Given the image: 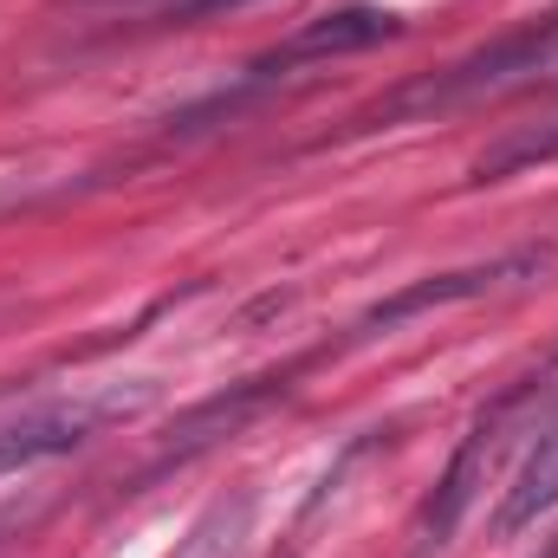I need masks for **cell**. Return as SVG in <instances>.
<instances>
[{
  "mask_svg": "<svg viewBox=\"0 0 558 558\" xmlns=\"http://www.w3.org/2000/svg\"><path fill=\"white\" fill-rule=\"evenodd\" d=\"M247 526H254V494L215 500V507L189 526V539H182L169 558H234L241 553V539H247Z\"/></svg>",
  "mask_w": 558,
  "mask_h": 558,
  "instance_id": "8",
  "label": "cell"
},
{
  "mask_svg": "<svg viewBox=\"0 0 558 558\" xmlns=\"http://www.w3.org/2000/svg\"><path fill=\"white\" fill-rule=\"evenodd\" d=\"M279 397H286V377H254V384H234V390H221V397L195 403L189 416H175L169 441H162V454L149 461V474H162V468H182V461H195L202 448L228 441L234 428H247V422L260 416V410H274Z\"/></svg>",
  "mask_w": 558,
  "mask_h": 558,
  "instance_id": "3",
  "label": "cell"
},
{
  "mask_svg": "<svg viewBox=\"0 0 558 558\" xmlns=\"http://www.w3.org/2000/svg\"><path fill=\"white\" fill-rule=\"evenodd\" d=\"M143 397H98V403H65V410H39V416H20L0 428V474H20L33 461H52L65 448H78L98 422L131 416Z\"/></svg>",
  "mask_w": 558,
  "mask_h": 558,
  "instance_id": "5",
  "label": "cell"
},
{
  "mask_svg": "<svg viewBox=\"0 0 558 558\" xmlns=\"http://www.w3.org/2000/svg\"><path fill=\"white\" fill-rule=\"evenodd\" d=\"M403 20L384 13V7H344V13H325V20H305L292 39H279L267 59H254V78H279L292 65H312V59H338V52H364V46H384L397 39Z\"/></svg>",
  "mask_w": 558,
  "mask_h": 558,
  "instance_id": "4",
  "label": "cell"
},
{
  "mask_svg": "<svg viewBox=\"0 0 558 558\" xmlns=\"http://www.w3.org/2000/svg\"><path fill=\"white\" fill-rule=\"evenodd\" d=\"M553 507H558V422L539 435V448L526 454V468L513 474V487H507V500L494 513V533L513 539V533L539 526V513H553Z\"/></svg>",
  "mask_w": 558,
  "mask_h": 558,
  "instance_id": "7",
  "label": "cell"
},
{
  "mask_svg": "<svg viewBox=\"0 0 558 558\" xmlns=\"http://www.w3.org/2000/svg\"><path fill=\"white\" fill-rule=\"evenodd\" d=\"M539 162H558V118H553V124H533V131L500 137L481 162H474V182H507V175L539 169Z\"/></svg>",
  "mask_w": 558,
  "mask_h": 558,
  "instance_id": "9",
  "label": "cell"
},
{
  "mask_svg": "<svg viewBox=\"0 0 558 558\" xmlns=\"http://www.w3.org/2000/svg\"><path fill=\"white\" fill-rule=\"evenodd\" d=\"M553 260H558L553 247H520V254H500V260H487V267L428 274V279H416V286H403V292H390L384 305H371L364 325H357V338H371V331H384V325H403V318H416V312H435V305H461V299H481V292H500V286L539 279Z\"/></svg>",
  "mask_w": 558,
  "mask_h": 558,
  "instance_id": "2",
  "label": "cell"
},
{
  "mask_svg": "<svg viewBox=\"0 0 558 558\" xmlns=\"http://www.w3.org/2000/svg\"><path fill=\"white\" fill-rule=\"evenodd\" d=\"M526 85H558V13L454 59L448 72H428L416 85H403L397 98H384L371 111V124H403L422 111H454V105H474V98H500V92H526Z\"/></svg>",
  "mask_w": 558,
  "mask_h": 558,
  "instance_id": "1",
  "label": "cell"
},
{
  "mask_svg": "<svg viewBox=\"0 0 558 558\" xmlns=\"http://www.w3.org/2000/svg\"><path fill=\"white\" fill-rule=\"evenodd\" d=\"M487 435H494V422H481V428L461 441V454L448 461V474H441V487H435V500H428V513H422V558L441 553V546L454 539V526H461V513H468V500H474V481H481V468H487Z\"/></svg>",
  "mask_w": 558,
  "mask_h": 558,
  "instance_id": "6",
  "label": "cell"
},
{
  "mask_svg": "<svg viewBox=\"0 0 558 558\" xmlns=\"http://www.w3.org/2000/svg\"><path fill=\"white\" fill-rule=\"evenodd\" d=\"M234 7H247V0H175L169 20H215V13H234Z\"/></svg>",
  "mask_w": 558,
  "mask_h": 558,
  "instance_id": "10",
  "label": "cell"
}]
</instances>
